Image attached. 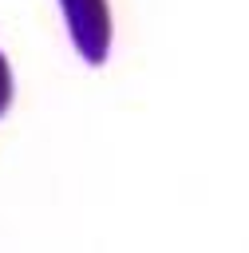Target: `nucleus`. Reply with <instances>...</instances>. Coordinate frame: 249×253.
Wrapping results in <instances>:
<instances>
[{"label":"nucleus","instance_id":"nucleus-1","mask_svg":"<svg viewBox=\"0 0 249 253\" xmlns=\"http://www.w3.org/2000/svg\"><path fill=\"white\" fill-rule=\"evenodd\" d=\"M71 36L83 51L87 63H103L107 59V40H111V24H107V4L103 0H63Z\"/></svg>","mask_w":249,"mask_h":253},{"label":"nucleus","instance_id":"nucleus-2","mask_svg":"<svg viewBox=\"0 0 249 253\" xmlns=\"http://www.w3.org/2000/svg\"><path fill=\"white\" fill-rule=\"evenodd\" d=\"M8 103H12V75H8V63L0 55V115L8 111Z\"/></svg>","mask_w":249,"mask_h":253}]
</instances>
